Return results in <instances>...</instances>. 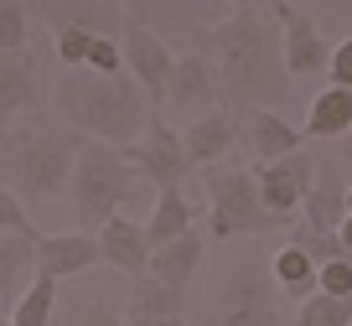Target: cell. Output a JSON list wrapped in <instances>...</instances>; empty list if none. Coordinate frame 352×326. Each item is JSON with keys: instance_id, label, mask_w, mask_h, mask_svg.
I'll return each instance as SVG.
<instances>
[{"instance_id": "obj_1", "label": "cell", "mask_w": 352, "mask_h": 326, "mask_svg": "<svg viewBox=\"0 0 352 326\" xmlns=\"http://www.w3.org/2000/svg\"><path fill=\"white\" fill-rule=\"evenodd\" d=\"M57 109H63V120H73L78 135H94L114 151H130L155 120L145 114V88L135 78H104L94 67H73L57 83Z\"/></svg>"}, {"instance_id": "obj_2", "label": "cell", "mask_w": 352, "mask_h": 326, "mask_svg": "<svg viewBox=\"0 0 352 326\" xmlns=\"http://www.w3.org/2000/svg\"><path fill=\"white\" fill-rule=\"evenodd\" d=\"M83 151V135L67 130H11L0 135V182L21 197H52L73 186V166Z\"/></svg>"}, {"instance_id": "obj_3", "label": "cell", "mask_w": 352, "mask_h": 326, "mask_svg": "<svg viewBox=\"0 0 352 326\" xmlns=\"http://www.w3.org/2000/svg\"><path fill=\"white\" fill-rule=\"evenodd\" d=\"M135 182H140V171H135V161H124V151L83 140L78 166H73V186H67V197H73V223L83 233L104 228L109 217H120V202L135 192Z\"/></svg>"}, {"instance_id": "obj_4", "label": "cell", "mask_w": 352, "mask_h": 326, "mask_svg": "<svg viewBox=\"0 0 352 326\" xmlns=\"http://www.w3.org/2000/svg\"><path fill=\"white\" fill-rule=\"evenodd\" d=\"M208 239H254V233L280 228V217L264 207L254 166H208Z\"/></svg>"}, {"instance_id": "obj_5", "label": "cell", "mask_w": 352, "mask_h": 326, "mask_svg": "<svg viewBox=\"0 0 352 326\" xmlns=\"http://www.w3.org/2000/svg\"><path fill=\"white\" fill-rule=\"evenodd\" d=\"M212 57H218V73L233 83V94L264 98V88H270V78H264L270 73V36H264L254 11H233L212 32Z\"/></svg>"}, {"instance_id": "obj_6", "label": "cell", "mask_w": 352, "mask_h": 326, "mask_svg": "<svg viewBox=\"0 0 352 326\" xmlns=\"http://www.w3.org/2000/svg\"><path fill=\"white\" fill-rule=\"evenodd\" d=\"M208 326H285V316L275 305V274L259 254L233 264L228 285L218 290V301L208 311Z\"/></svg>"}, {"instance_id": "obj_7", "label": "cell", "mask_w": 352, "mask_h": 326, "mask_svg": "<svg viewBox=\"0 0 352 326\" xmlns=\"http://www.w3.org/2000/svg\"><path fill=\"white\" fill-rule=\"evenodd\" d=\"M124 161H135V171L145 176V182H155L166 192V186H182V176L192 171V155H187V140L171 130V124H161V114L151 120V130L140 135V140L124 151Z\"/></svg>"}, {"instance_id": "obj_8", "label": "cell", "mask_w": 352, "mask_h": 326, "mask_svg": "<svg viewBox=\"0 0 352 326\" xmlns=\"http://www.w3.org/2000/svg\"><path fill=\"white\" fill-rule=\"evenodd\" d=\"M275 16H280V32H285V42H280L285 73L290 78L327 73V67H331V47H327V36L316 32V21H311L306 11H296V6H285V0H275Z\"/></svg>"}, {"instance_id": "obj_9", "label": "cell", "mask_w": 352, "mask_h": 326, "mask_svg": "<svg viewBox=\"0 0 352 326\" xmlns=\"http://www.w3.org/2000/svg\"><path fill=\"white\" fill-rule=\"evenodd\" d=\"M254 176H259V197H264V207H270L280 223H285L296 207H306L311 186H316V166H311V155H306V151L285 155V161H270V166H254Z\"/></svg>"}, {"instance_id": "obj_10", "label": "cell", "mask_w": 352, "mask_h": 326, "mask_svg": "<svg viewBox=\"0 0 352 326\" xmlns=\"http://www.w3.org/2000/svg\"><path fill=\"white\" fill-rule=\"evenodd\" d=\"M124 67H130V78L145 88V98H151L155 109H161V98H171V73H176V57L166 52V42L155 32H145V26H130L124 32Z\"/></svg>"}, {"instance_id": "obj_11", "label": "cell", "mask_w": 352, "mask_h": 326, "mask_svg": "<svg viewBox=\"0 0 352 326\" xmlns=\"http://www.w3.org/2000/svg\"><path fill=\"white\" fill-rule=\"evenodd\" d=\"M94 264H104L99 233L67 228V233H42V243H36V274H47V280H67V274H83Z\"/></svg>"}, {"instance_id": "obj_12", "label": "cell", "mask_w": 352, "mask_h": 326, "mask_svg": "<svg viewBox=\"0 0 352 326\" xmlns=\"http://www.w3.org/2000/svg\"><path fill=\"white\" fill-rule=\"evenodd\" d=\"M99 249H104V264H109L114 274H124V280H140L145 270H151V233H145V223H135V217H109L99 228Z\"/></svg>"}, {"instance_id": "obj_13", "label": "cell", "mask_w": 352, "mask_h": 326, "mask_svg": "<svg viewBox=\"0 0 352 326\" xmlns=\"http://www.w3.org/2000/svg\"><path fill=\"white\" fill-rule=\"evenodd\" d=\"M182 140H187V155L192 166H218L223 155L239 145V124H233V114H223V109H208V114H197V120L182 130Z\"/></svg>"}, {"instance_id": "obj_14", "label": "cell", "mask_w": 352, "mask_h": 326, "mask_svg": "<svg viewBox=\"0 0 352 326\" xmlns=\"http://www.w3.org/2000/svg\"><path fill=\"white\" fill-rule=\"evenodd\" d=\"M300 140H306V130H296V124H290L285 114H275V109H254L249 114V151L259 155V166L296 155Z\"/></svg>"}, {"instance_id": "obj_15", "label": "cell", "mask_w": 352, "mask_h": 326, "mask_svg": "<svg viewBox=\"0 0 352 326\" xmlns=\"http://www.w3.org/2000/svg\"><path fill=\"white\" fill-rule=\"evenodd\" d=\"M36 57L32 52H0V124L21 114V109H36Z\"/></svg>"}, {"instance_id": "obj_16", "label": "cell", "mask_w": 352, "mask_h": 326, "mask_svg": "<svg viewBox=\"0 0 352 326\" xmlns=\"http://www.w3.org/2000/svg\"><path fill=\"white\" fill-rule=\"evenodd\" d=\"M300 130H306L311 140H347V135H352V88L327 83L316 98H311Z\"/></svg>"}, {"instance_id": "obj_17", "label": "cell", "mask_w": 352, "mask_h": 326, "mask_svg": "<svg viewBox=\"0 0 352 326\" xmlns=\"http://www.w3.org/2000/svg\"><path fill=\"white\" fill-rule=\"evenodd\" d=\"M197 270H202V233L192 228L187 239H176V243H166V249H155L145 274H151V280H161V285H171V290H187Z\"/></svg>"}, {"instance_id": "obj_18", "label": "cell", "mask_w": 352, "mask_h": 326, "mask_svg": "<svg viewBox=\"0 0 352 326\" xmlns=\"http://www.w3.org/2000/svg\"><path fill=\"white\" fill-rule=\"evenodd\" d=\"M270 274H275V285L290 295V301H311V295L321 290V264L311 259L300 243H285V249L270 259Z\"/></svg>"}, {"instance_id": "obj_19", "label": "cell", "mask_w": 352, "mask_h": 326, "mask_svg": "<svg viewBox=\"0 0 352 326\" xmlns=\"http://www.w3.org/2000/svg\"><path fill=\"white\" fill-rule=\"evenodd\" d=\"M212 94H218V83H212V63H208V57H202V52L176 57L171 104H182V109H212Z\"/></svg>"}, {"instance_id": "obj_20", "label": "cell", "mask_w": 352, "mask_h": 326, "mask_svg": "<svg viewBox=\"0 0 352 326\" xmlns=\"http://www.w3.org/2000/svg\"><path fill=\"white\" fill-rule=\"evenodd\" d=\"M145 233H151V249H166V243H176V239L192 233V202L182 197V186H166V192L155 197Z\"/></svg>"}, {"instance_id": "obj_21", "label": "cell", "mask_w": 352, "mask_h": 326, "mask_svg": "<svg viewBox=\"0 0 352 326\" xmlns=\"http://www.w3.org/2000/svg\"><path fill=\"white\" fill-rule=\"evenodd\" d=\"M300 213H306L311 233H337L342 223H347V186H337L331 176H316V186H311Z\"/></svg>"}, {"instance_id": "obj_22", "label": "cell", "mask_w": 352, "mask_h": 326, "mask_svg": "<svg viewBox=\"0 0 352 326\" xmlns=\"http://www.w3.org/2000/svg\"><path fill=\"white\" fill-rule=\"evenodd\" d=\"M124 316H182V290L140 274L130 285V295H124Z\"/></svg>"}, {"instance_id": "obj_23", "label": "cell", "mask_w": 352, "mask_h": 326, "mask_svg": "<svg viewBox=\"0 0 352 326\" xmlns=\"http://www.w3.org/2000/svg\"><path fill=\"white\" fill-rule=\"evenodd\" d=\"M52 311H57V280L36 274L21 295H16V311H11V326H52Z\"/></svg>"}, {"instance_id": "obj_24", "label": "cell", "mask_w": 352, "mask_h": 326, "mask_svg": "<svg viewBox=\"0 0 352 326\" xmlns=\"http://www.w3.org/2000/svg\"><path fill=\"white\" fill-rule=\"evenodd\" d=\"M36 264V243L32 239H16V233H0V301L16 295V285H26Z\"/></svg>"}, {"instance_id": "obj_25", "label": "cell", "mask_w": 352, "mask_h": 326, "mask_svg": "<svg viewBox=\"0 0 352 326\" xmlns=\"http://www.w3.org/2000/svg\"><path fill=\"white\" fill-rule=\"evenodd\" d=\"M67 326H124L120 316V290H104V295H83V301L67 305Z\"/></svg>"}, {"instance_id": "obj_26", "label": "cell", "mask_w": 352, "mask_h": 326, "mask_svg": "<svg viewBox=\"0 0 352 326\" xmlns=\"http://www.w3.org/2000/svg\"><path fill=\"white\" fill-rule=\"evenodd\" d=\"M296 326H352V301H337V295L316 290L311 301H300Z\"/></svg>"}, {"instance_id": "obj_27", "label": "cell", "mask_w": 352, "mask_h": 326, "mask_svg": "<svg viewBox=\"0 0 352 326\" xmlns=\"http://www.w3.org/2000/svg\"><path fill=\"white\" fill-rule=\"evenodd\" d=\"M0 233H16V239H32V243H42L36 223L26 217L21 192H16V186H6V182H0Z\"/></svg>"}, {"instance_id": "obj_28", "label": "cell", "mask_w": 352, "mask_h": 326, "mask_svg": "<svg viewBox=\"0 0 352 326\" xmlns=\"http://www.w3.org/2000/svg\"><path fill=\"white\" fill-rule=\"evenodd\" d=\"M0 52H26V0H0Z\"/></svg>"}, {"instance_id": "obj_29", "label": "cell", "mask_w": 352, "mask_h": 326, "mask_svg": "<svg viewBox=\"0 0 352 326\" xmlns=\"http://www.w3.org/2000/svg\"><path fill=\"white\" fill-rule=\"evenodd\" d=\"M94 36H99V32H83V26H67V32H57V63H63L67 73H73V67H88Z\"/></svg>"}, {"instance_id": "obj_30", "label": "cell", "mask_w": 352, "mask_h": 326, "mask_svg": "<svg viewBox=\"0 0 352 326\" xmlns=\"http://www.w3.org/2000/svg\"><path fill=\"white\" fill-rule=\"evenodd\" d=\"M290 243H300V249L311 254L316 264H331V259H347V249H342V239L337 233H311V228H300Z\"/></svg>"}, {"instance_id": "obj_31", "label": "cell", "mask_w": 352, "mask_h": 326, "mask_svg": "<svg viewBox=\"0 0 352 326\" xmlns=\"http://www.w3.org/2000/svg\"><path fill=\"white\" fill-rule=\"evenodd\" d=\"M120 63H124V47L114 36H94V52H88V67L104 78H120Z\"/></svg>"}, {"instance_id": "obj_32", "label": "cell", "mask_w": 352, "mask_h": 326, "mask_svg": "<svg viewBox=\"0 0 352 326\" xmlns=\"http://www.w3.org/2000/svg\"><path fill=\"white\" fill-rule=\"evenodd\" d=\"M321 295L352 301V259H331V264H321Z\"/></svg>"}, {"instance_id": "obj_33", "label": "cell", "mask_w": 352, "mask_h": 326, "mask_svg": "<svg viewBox=\"0 0 352 326\" xmlns=\"http://www.w3.org/2000/svg\"><path fill=\"white\" fill-rule=\"evenodd\" d=\"M327 73H331L337 88H352V36H342V42L331 47V67H327Z\"/></svg>"}, {"instance_id": "obj_34", "label": "cell", "mask_w": 352, "mask_h": 326, "mask_svg": "<svg viewBox=\"0 0 352 326\" xmlns=\"http://www.w3.org/2000/svg\"><path fill=\"white\" fill-rule=\"evenodd\" d=\"M124 326H182V316H124Z\"/></svg>"}, {"instance_id": "obj_35", "label": "cell", "mask_w": 352, "mask_h": 326, "mask_svg": "<svg viewBox=\"0 0 352 326\" xmlns=\"http://www.w3.org/2000/svg\"><path fill=\"white\" fill-rule=\"evenodd\" d=\"M109 6H124V11H130V16H135V26H140V21H145V0H109Z\"/></svg>"}, {"instance_id": "obj_36", "label": "cell", "mask_w": 352, "mask_h": 326, "mask_svg": "<svg viewBox=\"0 0 352 326\" xmlns=\"http://www.w3.org/2000/svg\"><path fill=\"white\" fill-rule=\"evenodd\" d=\"M337 239H342V249L352 254V217H347V223H342V228H337Z\"/></svg>"}, {"instance_id": "obj_37", "label": "cell", "mask_w": 352, "mask_h": 326, "mask_svg": "<svg viewBox=\"0 0 352 326\" xmlns=\"http://www.w3.org/2000/svg\"><path fill=\"white\" fill-rule=\"evenodd\" d=\"M228 6H233V11H249V0H228Z\"/></svg>"}, {"instance_id": "obj_38", "label": "cell", "mask_w": 352, "mask_h": 326, "mask_svg": "<svg viewBox=\"0 0 352 326\" xmlns=\"http://www.w3.org/2000/svg\"><path fill=\"white\" fill-rule=\"evenodd\" d=\"M347 217H352V186H347Z\"/></svg>"}, {"instance_id": "obj_39", "label": "cell", "mask_w": 352, "mask_h": 326, "mask_svg": "<svg viewBox=\"0 0 352 326\" xmlns=\"http://www.w3.org/2000/svg\"><path fill=\"white\" fill-rule=\"evenodd\" d=\"M0 326H11V316H0Z\"/></svg>"}, {"instance_id": "obj_40", "label": "cell", "mask_w": 352, "mask_h": 326, "mask_svg": "<svg viewBox=\"0 0 352 326\" xmlns=\"http://www.w3.org/2000/svg\"><path fill=\"white\" fill-rule=\"evenodd\" d=\"M347 155H352V135H347Z\"/></svg>"}]
</instances>
